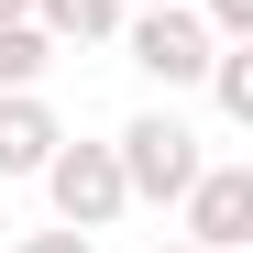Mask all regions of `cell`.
Returning <instances> with one entry per match:
<instances>
[{
	"label": "cell",
	"mask_w": 253,
	"mask_h": 253,
	"mask_svg": "<svg viewBox=\"0 0 253 253\" xmlns=\"http://www.w3.org/2000/svg\"><path fill=\"white\" fill-rule=\"evenodd\" d=\"M55 143H66V121L44 110V88H0V176H44Z\"/></svg>",
	"instance_id": "5"
},
{
	"label": "cell",
	"mask_w": 253,
	"mask_h": 253,
	"mask_svg": "<svg viewBox=\"0 0 253 253\" xmlns=\"http://www.w3.org/2000/svg\"><path fill=\"white\" fill-rule=\"evenodd\" d=\"M198 22H209V33H220V44H231V33H253V0H209Z\"/></svg>",
	"instance_id": "10"
},
{
	"label": "cell",
	"mask_w": 253,
	"mask_h": 253,
	"mask_svg": "<svg viewBox=\"0 0 253 253\" xmlns=\"http://www.w3.org/2000/svg\"><path fill=\"white\" fill-rule=\"evenodd\" d=\"M121 11H154V0H121Z\"/></svg>",
	"instance_id": "13"
},
{
	"label": "cell",
	"mask_w": 253,
	"mask_h": 253,
	"mask_svg": "<svg viewBox=\"0 0 253 253\" xmlns=\"http://www.w3.org/2000/svg\"><path fill=\"white\" fill-rule=\"evenodd\" d=\"M44 187H55V220H66V231H110L121 209H132L110 143H55V154H44Z\"/></svg>",
	"instance_id": "3"
},
{
	"label": "cell",
	"mask_w": 253,
	"mask_h": 253,
	"mask_svg": "<svg viewBox=\"0 0 253 253\" xmlns=\"http://www.w3.org/2000/svg\"><path fill=\"white\" fill-rule=\"evenodd\" d=\"M33 22H44L55 44H110V33H121V0H33Z\"/></svg>",
	"instance_id": "8"
},
{
	"label": "cell",
	"mask_w": 253,
	"mask_h": 253,
	"mask_svg": "<svg viewBox=\"0 0 253 253\" xmlns=\"http://www.w3.org/2000/svg\"><path fill=\"white\" fill-rule=\"evenodd\" d=\"M209 99H220V121H253V33H231V44H209Z\"/></svg>",
	"instance_id": "6"
},
{
	"label": "cell",
	"mask_w": 253,
	"mask_h": 253,
	"mask_svg": "<svg viewBox=\"0 0 253 253\" xmlns=\"http://www.w3.org/2000/svg\"><path fill=\"white\" fill-rule=\"evenodd\" d=\"M176 209H187V242H209V253L253 242V165H198Z\"/></svg>",
	"instance_id": "4"
},
{
	"label": "cell",
	"mask_w": 253,
	"mask_h": 253,
	"mask_svg": "<svg viewBox=\"0 0 253 253\" xmlns=\"http://www.w3.org/2000/svg\"><path fill=\"white\" fill-rule=\"evenodd\" d=\"M44 66H55V33L44 22H33V11L0 22V88H44Z\"/></svg>",
	"instance_id": "7"
},
{
	"label": "cell",
	"mask_w": 253,
	"mask_h": 253,
	"mask_svg": "<svg viewBox=\"0 0 253 253\" xmlns=\"http://www.w3.org/2000/svg\"><path fill=\"white\" fill-rule=\"evenodd\" d=\"M121 44H132V66L154 77V88H198V66H209V33L187 0H154V11H121Z\"/></svg>",
	"instance_id": "2"
},
{
	"label": "cell",
	"mask_w": 253,
	"mask_h": 253,
	"mask_svg": "<svg viewBox=\"0 0 253 253\" xmlns=\"http://www.w3.org/2000/svg\"><path fill=\"white\" fill-rule=\"evenodd\" d=\"M11 253H99V242H88V231H66V220H55V231H22Z\"/></svg>",
	"instance_id": "9"
},
{
	"label": "cell",
	"mask_w": 253,
	"mask_h": 253,
	"mask_svg": "<svg viewBox=\"0 0 253 253\" xmlns=\"http://www.w3.org/2000/svg\"><path fill=\"white\" fill-rule=\"evenodd\" d=\"M22 11H33V0H0V22H22Z\"/></svg>",
	"instance_id": "11"
},
{
	"label": "cell",
	"mask_w": 253,
	"mask_h": 253,
	"mask_svg": "<svg viewBox=\"0 0 253 253\" xmlns=\"http://www.w3.org/2000/svg\"><path fill=\"white\" fill-rule=\"evenodd\" d=\"M154 253H209V242H154Z\"/></svg>",
	"instance_id": "12"
},
{
	"label": "cell",
	"mask_w": 253,
	"mask_h": 253,
	"mask_svg": "<svg viewBox=\"0 0 253 253\" xmlns=\"http://www.w3.org/2000/svg\"><path fill=\"white\" fill-rule=\"evenodd\" d=\"M110 154H121V187H132V198H187V176H198V132H187V121L176 110H143V121H121V132H110Z\"/></svg>",
	"instance_id": "1"
}]
</instances>
